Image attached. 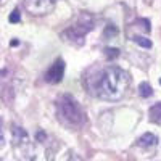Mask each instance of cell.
<instances>
[{"mask_svg": "<svg viewBox=\"0 0 161 161\" xmlns=\"http://www.w3.org/2000/svg\"><path fill=\"white\" fill-rule=\"evenodd\" d=\"M129 82H130L129 74L124 69L118 68V66H108L97 77L95 84L97 95L108 102H119L126 95Z\"/></svg>", "mask_w": 161, "mask_h": 161, "instance_id": "6da1fadb", "label": "cell"}, {"mask_svg": "<svg viewBox=\"0 0 161 161\" xmlns=\"http://www.w3.org/2000/svg\"><path fill=\"white\" fill-rule=\"evenodd\" d=\"M57 114L63 124L69 127H79L86 123V114L80 105L71 95H61L57 102Z\"/></svg>", "mask_w": 161, "mask_h": 161, "instance_id": "7a4b0ae2", "label": "cell"}, {"mask_svg": "<svg viewBox=\"0 0 161 161\" xmlns=\"http://www.w3.org/2000/svg\"><path fill=\"white\" fill-rule=\"evenodd\" d=\"M93 26H95V23H93L92 15L84 11V13H80L76 26H71V28L64 29L61 32V39L66 44H71L74 47H82L86 42V34L93 29Z\"/></svg>", "mask_w": 161, "mask_h": 161, "instance_id": "3957f363", "label": "cell"}, {"mask_svg": "<svg viewBox=\"0 0 161 161\" xmlns=\"http://www.w3.org/2000/svg\"><path fill=\"white\" fill-rule=\"evenodd\" d=\"M24 8L31 15L42 16L47 13H52L55 8V0H24Z\"/></svg>", "mask_w": 161, "mask_h": 161, "instance_id": "277c9868", "label": "cell"}, {"mask_svg": "<svg viewBox=\"0 0 161 161\" xmlns=\"http://www.w3.org/2000/svg\"><path fill=\"white\" fill-rule=\"evenodd\" d=\"M63 74H64V61L61 58H58L52 64V68L45 73V80L48 84H58V82H61Z\"/></svg>", "mask_w": 161, "mask_h": 161, "instance_id": "5b68a950", "label": "cell"}, {"mask_svg": "<svg viewBox=\"0 0 161 161\" xmlns=\"http://www.w3.org/2000/svg\"><path fill=\"white\" fill-rule=\"evenodd\" d=\"M11 134H13V145L16 147V148H23V147H29V136L28 132H26L23 127L19 126H13L11 129Z\"/></svg>", "mask_w": 161, "mask_h": 161, "instance_id": "8992f818", "label": "cell"}, {"mask_svg": "<svg viewBox=\"0 0 161 161\" xmlns=\"http://www.w3.org/2000/svg\"><path fill=\"white\" fill-rule=\"evenodd\" d=\"M156 143H158V139L152 132H145L143 136L137 140V145L140 147V148H143V150H153L156 147Z\"/></svg>", "mask_w": 161, "mask_h": 161, "instance_id": "52a82bcc", "label": "cell"}, {"mask_svg": "<svg viewBox=\"0 0 161 161\" xmlns=\"http://www.w3.org/2000/svg\"><path fill=\"white\" fill-rule=\"evenodd\" d=\"M148 119L153 124H161V102L155 103L148 110Z\"/></svg>", "mask_w": 161, "mask_h": 161, "instance_id": "ba28073f", "label": "cell"}, {"mask_svg": "<svg viewBox=\"0 0 161 161\" xmlns=\"http://www.w3.org/2000/svg\"><path fill=\"white\" fill-rule=\"evenodd\" d=\"M139 93H140V97L148 98V97L153 95V87L148 82H140L139 84Z\"/></svg>", "mask_w": 161, "mask_h": 161, "instance_id": "9c48e42d", "label": "cell"}, {"mask_svg": "<svg viewBox=\"0 0 161 161\" xmlns=\"http://www.w3.org/2000/svg\"><path fill=\"white\" fill-rule=\"evenodd\" d=\"M132 42L137 44V45H140V47H143V48H152V47H153L152 40L147 39V37H142V36H134V37H132Z\"/></svg>", "mask_w": 161, "mask_h": 161, "instance_id": "30bf717a", "label": "cell"}, {"mask_svg": "<svg viewBox=\"0 0 161 161\" xmlns=\"http://www.w3.org/2000/svg\"><path fill=\"white\" fill-rule=\"evenodd\" d=\"M134 26H136V28H139L140 31H143V32H150V29H152L150 21H148V19H145V18L137 19L136 23H134Z\"/></svg>", "mask_w": 161, "mask_h": 161, "instance_id": "8fae6325", "label": "cell"}, {"mask_svg": "<svg viewBox=\"0 0 161 161\" xmlns=\"http://www.w3.org/2000/svg\"><path fill=\"white\" fill-rule=\"evenodd\" d=\"M103 53H105V57L108 58V60H114L121 55V52L119 48H113V47H105L103 48Z\"/></svg>", "mask_w": 161, "mask_h": 161, "instance_id": "7c38bea8", "label": "cell"}, {"mask_svg": "<svg viewBox=\"0 0 161 161\" xmlns=\"http://www.w3.org/2000/svg\"><path fill=\"white\" fill-rule=\"evenodd\" d=\"M118 36V28L114 24H106V28H105V32H103V37H114Z\"/></svg>", "mask_w": 161, "mask_h": 161, "instance_id": "4fadbf2b", "label": "cell"}, {"mask_svg": "<svg viewBox=\"0 0 161 161\" xmlns=\"http://www.w3.org/2000/svg\"><path fill=\"white\" fill-rule=\"evenodd\" d=\"M8 21H10V23H19V21H21V13H19V10H18V8H15V10H13V11L10 13Z\"/></svg>", "mask_w": 161, "mask_h": 161, "instance_id": "5bb4252c", "label": "cell"}, {"mask_svg": "<svg viewBox=\"0 0 161 161\" xmlns=\"http://www.w3.org/2000/svg\"><path fill=\"white\" fill-rule=\"evenodd\" d=\"M36 139H37V142H47V134L42 132V130H39L37 136H36Z\"/></svg>", "mask_w": 161, "mask_h": 161, "instance_id": "9a60e30c", "label": "cell"}, {"mask_svg": "<svg viewBox=\"0 0 161 161\" xmlns=\"http://www.w3.org/2000/svg\"><path fill=\"white\" fill-rule=\"evenodd\" d=\"M68 161H84V159L80 158L77 153H71V155H69V158H68Z\"/></svg>", "mask_w": 161, "mask_h": 161, "instance_id": "2e32d148", "label": "cell"}, {"mask_svg": "<svg viewBox=\"0 0 161 161\" xmlns=\"http://www.w3.org/2000/svg\"><path fill=\"white\" fill-rule=\"evenodd\" d=\"M3 143H5V140L2 137V129H0V147H3Z\"/></svg>", "mask_w": 161, "mask_h": 161, "instance_id": "e0dca14e", "label": "cell"}, {"mask_svg": "<svg viewBox=\"0 0 161 161\" xmlns=\"http://www.w3.org/2000/svg\"><path fill=\"white\" fill-rule=\"evenodd\" d=\"M159 84H161V77H159Z\"/></svg>", "mask_w": 161, "mask_h": 161, "instance_id": "ac0fdd59", "label": "cell"}]
</instances>
